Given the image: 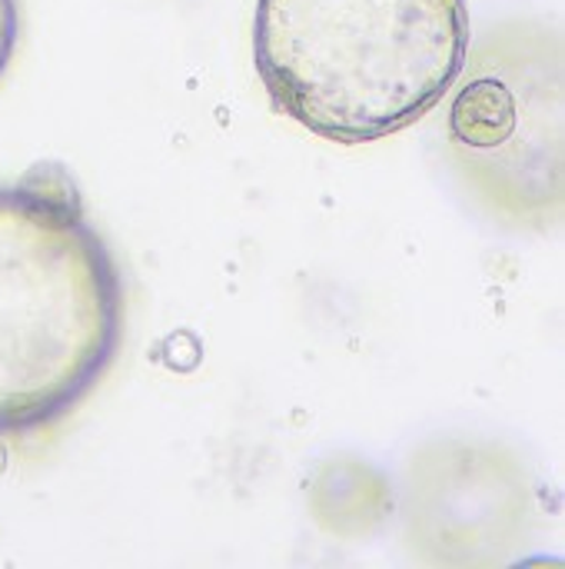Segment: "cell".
<instances>
[{
  "label": "cell",
  "mask_w": 565,
  "mask_h": 569,
  "mask_svg": "<svg viewBox=\"0 0 565 569\" xmlns=\"http://www.w3.org/2000/svg\"><path fill=\"white\" fill-rule=\"evenodd\" d=\"M470 63V57H466ZM450 107V153L509 223H549L563 197V50L536 23H503L473 50Z\"/></svg>",
  "instance_id": "3"
},
{
  "label": "cell",
  "mask_w": 565,
  "mask_h": 569,
  "mask_svg": "<svg viewBox=\"0 0 565 569\" xmlns=\"http://www.w3.org/2000/svg\"><path fill=\"white\" fill-rule=\"evenodd\" d=\"M473 43L466 0H256L253 63L270 103L333 143L423 120Z\"/></svg>",
  "instance_id": "2"
},
{
  "label": "cell",
  "mask_w": 565,
  "mask_h": 569,
  "mask_svg": "<svg viewBox=\"0 0 565 569\" xmlns=\"http://www.w3.org/2000/svg\"><path fill=\"white\" fill-rule=\"evenodd\" d=\"M20 27H23L20 0H0V77L13 63L17 43H20Z\"/></svg>",
  "instance_id": "4"
},
{
  "label": "cell",
  "mask_w": 565,
  "mask_h": 569,
  "mask_svg": "<svg viewBox=\"0 0 565 569\" xmlns=\"http://www.w3.org/2000/svg\"><path fill=\"white\" fill-rule=\"evenodd\" d=\"M120 343L123 277L67 170L0 183V440L77 410Z\"/></svg>",
  "instance_id": "1"
}]
</instances>
